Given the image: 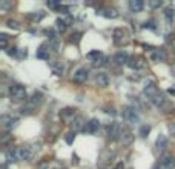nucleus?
Listing matches in <instances>:
<instances>
[{
    "label": "nucleus",
    "mask_w": 175,
    "mask_h": 169,
    "mask_svg": "<svg viewBox=\"0 0 175 169\" xmlns=\"http://www.w3.org/2000/svg\"><path fill=\"white\" fill-rule=\"evenodd\" d=\"M66 28H68V25H66L65 20H61V19H57V20H55V29H57L58 33H63Z\"/></svg>",
    "instance_id": "nucleus-23"
},
{
    "label": "nucleus",
    "mask_w": 175,
    "mask_h": 169,
    "mask_svg": "<svg viewBox=\"0 0 175 169\" xmlns=\"http://www.w3.org/2000/svg\"><path fill=\"white\" fill-rule=\"evenodd\" d=\"M120 143H123V144H129L132 140H134V135H132V132L129 131V129H126V128H123V131H121V135H120Z\"/></svg>",
    "instance_id": "nucleus-13"
},
{
    "label": "nucleus",
    "mask_w": 175,
    "mask_h": 169,
    "mask_svg": "<svg viewBox=\"0 0 175 169\" xmlns=\"http://www.w3.org/2000/svg\"><path fill=\"white\" fill-rule=\"evenodd\" d=\"M166 146H167V138H166V135H164V134H160V135L157 137L155 148H157L158 151H163V149H166Z\"/></svg>",
    "instance_id": "nucleus-18"
},
{
    "label": "nucleus",
    "mask_w": 175,
    "mask_h": 169,
    "mask_svg": "<svg viewBox=\"0 0 175 169\" xmlns=\"http://www.w3.org/2000/svg\"><path fill=\"white\" fill-rule=\"evenodd\" d=\"M149 132H151V126H149V125H143V126L140 128V132H138V134H140V137L146 138Z\"/></svg>",
    "instance_id": "nucleus-28"
},
{
    "label": "nucleus",
    "mask_w": 175,
    "mask_h": 169,
    "mask_svg": "<svg viewBox=\"0 0 175 169\" xmlns=\"http://www.w3.org/2000/svg\"><path fill=\"white\" fill-rule=\"evenodd\" d=\"M6 52H8L9 56H17V54H19V51H17L16 48H9V49H6Z\"/></svg>",
    "instance_id": "nucleus-37"
},
{
    "label": "nucleus",
    "mask_w": 175,
    "mask_h": 169,
    "mask_svg": "<svg viewBox=\"0 0 175 169\" xmlns=\"http://www.w3.org/2000/svg\"><path fill=\"white\" fill-rule=\"evenodd\" d=\"M29 105H32L34 108L35 106H39V105H42L43 103V94L40 92V91H35L32 95H31V98H29V102H28Z\"/></svg>",
    "instance_id": "nucleus-14"
},
{
    "label": "nucleus",
    "mask_w": 175,
    "mask_h": 169,
    "mask_svg": "<svg viewBox=\"0 0 175 169\" xmlns=\"http://www.w3.org/2000/svg\"><path fill=\"white\" fill-rule=\"evenodd\" d=\"M46 5H48V8H51V10H60V8H61L58 2H51V0H49Z\"/></svg>",
    "instance_id": "nucleus-35"
},
{
    "label": "nucleus",
    "mask_w": 175,
    "mask_h": 169,
    "mask_svg": "<svg viewBox=\"0 0 175 169\" xmlns=\"http://www.w3.org/2000/svg\"><path fill=\"white\" fill-rule=\"evenodd\" d=\"M115 169H125V166H123V163H118V164L115 166Z\"/></svg>",
    "instance_id": "nucleus-40"
},
{
    "label": "nucleus",
    "mask_w": 175,
    "mask_h": 169,
    "mask_svg": "<svg viewBox=\"0 0 175 169\" xmlns=\"http://www.w3.org/2000/svg\"><path fill=\"white\" fill-rule=\"evenodd\" d=\"M121 131H123V126L117 121H112L106 126V134L111 137V138H120L121 135Z\"/></svg>",
    "instance_id": "nucleus-4"
},
{
    "label": "nucleus",
    "mask_w": 175,
    "mask_h": 169,
    "mask_svg": "<svg viewBox=\"0 0 175 169\" xmlns=\"http://www.w3.org/2000/svg\"><path fill=\"white\" fill-rule=\"evenodd\" d=\"M149 6L151 8H160V6H163V2H161V0H151Z\"/></svg>",
    "instance_id": "nucleus-33"
},
{
    "label": "nucleus",
    "mask_w": 175,
    "mask_h": 169,
    "mask_svg": "<svg viewBox=\"0 0 175 169\" xmlns=\"http://www.w3.org/2000/svg\"><path fill=\"white\" fill-rule=\"evenodd\" d=\"M172 71H173V72H175V66H173V68H172Z\"/></svg>",
    "instance_id": "nucleus-41"
},
{
    "label": "nucleus",
    "mask_w": 175,
    "mask_h": 169,
    "mask_svg": "<svg viewBox=\"0 0 175 169\" xmlns=\"http://www.w3.org/2000/svg\"><path fill=\"white\" fill-rule=\"evenodd\" d=\"M74 114H75V109H72V108H65V109L60 112V115H61L63 118H69V117H74Z\"/></svg>",
    "instance_id": "nucleus-24"
},
{
    "label": "nucleus",
    "mask_w": 175,
    "mask_h": 169,
    "mask_svg": "<svg viewBox=\"0 0 175 169\" xmlns=\"http://www.w3.org/2000/svg\"><path fill=\"white\" fill-rule=\"evenodd\" d=\"M151 60L152 62H164L166 60L164 49H154V52L151 54Z\"/></svg>",
    "instance_id": "nucleus-16"
},
{
    "label": "nucleus",
    "mask_w": 175,
    "mask_h": 169,
    "mask_svg": "<svg viewBox=\"0 0 175 169\" xmlns=\"http://www.w3.org/2000/svg\"><path fill=\"white\" fill-rule=\"evenodd\" d=\"M13 3L11 2H0V8H9Z\"/></svg>",
    "instance_id": "nucleus-39"
},
{
    "label": "nucleus",
    "mask_w": 175,
    "mask_h": 169,
    "mask_svg": "<svg viewBox=\"0 0 175 169\" xmlns=\"http://www.w3.org/2000/svg\"><path fill=\"white\" fill-rule=\"evenodd\" d=\"M129 54L126 52V51H118L115 56H114V62L117 63V65H128L129 63Z\"/></svg>",
    "instance_id": "nucleus-12"
},
{
    "label": "nucleus",
    "mask_w": 175,
    "mask_h": 169,
    "mask_svg": "<svg viewBox=\"0 0 175 169\" xmlns=\"http://www.w3.org/2000/svg\"><path fill=\"white\" fill-rule=\"evenodd\" d=\"M26 56H28L26 49H19V57H20V59H23V57H26Z\"/></svg>",
    "instance_id": "nucleus-38"
},
{
    "label": "nucleus",
    "mask_w": 175,
    "mask_h": 169,
    "mask_svg": "<svg viewBox=\"0 0 175 169\" xmlns=\"http://www.w3.org/2000/svg\"><path fill=\"white\" fill-rule=\"evenodd\" d=\"M28 17H29V19H32L34 22H40V20L45 17V13H43V11H35V13H31Z\"/></svg>",
    "instance_id": "nucleus-22"
},
{
    "label": "nucleus",
    "mask_w": 175,
    "mask_h": 169,
    "mask_svg": "<svg viewBox=\"0 0 175 169\" xmlns=\"http://www.w3.org/2000/svg\"><path fill=\"white\" fill-rule=\"evenodd\" d=\"M14 151H16V157H17V161H23V160H28V158H31V151L28 149V148H25V146H19V148H14Z\"/></svg>",
    "instance_id": "nucleus-6"
},
{
    "label": "nucleus",
    "mask_w": 175,
    "mask_h": 169,
    "mask_svg": "<svg viewBox=\"0 0 175 169\" xmlns=\"http://www.w3.org/2000/svg\"><path fill=\"white\" fill-rule=\"evenodd\" d=\"M95 82H97V85H99V86L106 88V86L109 85V77H108L105 72H99V74L95 75Z\"/></svg>",
    "instance_id": "nucleus-17"
},
{
    "label": "nucleus",
    "mask_w": 175,
    "mask_h": 169,
    "mask_svg": "<svg viewBox=\"0 0 175 169\" xmlns=\"http://www.w3.org/2000/svg\"><path fill=\"white\" fill-rule=\"evenodd\" d=\"M86 123H88V121H84L83 117H80V115L74 117V118H72V123H71V125H72V131H74V132H77V131H84Z\"/></svg>",
    "instance_id": "nucleus-8"
},
{
    "label": "nucleus",
    "mask_w": 175,
    "mask_h": 169,
    "mask_svg": "<svg viewBox=\"0 0 175 169\" xmlns=\"http://www.w3.org/2000/svg\"><path fill=\"white\" fill-rule=\"evenodd\" d=\"M144 3H143V0H131L129 2V8L132 13H140L143 10Z\"/></svg>",
    "instance_id": "nucleus-19"
},
{
    "label": "nucleus",
    "mask_w": 175,
    "mask_h": 169,
    "mask_svg": "<svg viewBox=\"0 0 175 169\" xmlns=\"http://www.w3.org/2000/svg\"><path fill=\"white\" fill-rule=\"evenodd\" d=\"M8 26L11 29H20V25H19L17 20H8Z\"/></svg>",
    "instance_id": "nucleus-34"
},
{
    "label": "nucleus",
    "mask_w": 175,
    "mask_h": 169,
    "mask_svg": "<svg viewBox=\"0 0 175 169\" xmlns=\"http://www.w3.org/2000/svg\"><path fill=\"white\" fill-rule=\"evenodd\" d=\"M143 28H149V29H155V23H154V20H149V22H146V23L143 25Z\"/></svg>",
    "instance_id": "nucleus-36"
},
{
    "label": "nucleus",
    "mask_w": 175,
    "mask_h": 169,
    "mask_svg": "<svg viewBox=\"0 0 175 169\" xmlns=\"http://www.w3.org/2000/svg\"><path fill=\"white\" fill-rule=\"evenodd\" d=\"M9 97L14 100H25L26 98V88L20 83H14L9 86Z\"/></svg>",
    "instance_id": "nucleus-3"
},
{
    "label": "nucleus",
    "mask_w": 175,
    "mask_h": 169,
    "mask_svg": "<svg viewBox=\"0 0 175 169\" xmlns=\"http://www.w3.org/2000/svg\"><path fill=\"white\" fill-rule=\"evenodd\" d=\"M143 94H144V97H146L154 106L160 108V106L164 105V98H163V95L160 94V91H158V88H157V85H155L154 82H146V85H144V88H143Z\"/></svg>",
    "instance_id": "nucleus-1"
},
{
    "label": "nucleus",
    "mask_w": 175,
    "mask_h": 169,
    "mask_svg": "<svg viewBox=\"0 0 175 169\" xmlns=\"http://www.w3.org/2000/svg\"><path fill=\"white\" fill-rule=\"evenodd\" d=\"M51 68L55 75H63V72H65V66L61 63H51Z\"/></svg>",
    "instance_id": "nucleus-20"
},
{
    "label": "nucleus",
    "mask_w": 175,
    "mask_h": 169,
    "mask_svg": "<svg viewBox=\"0 0 175 169\" xmlns=\"http://www.w3.org/2000/svg\"><path fill=\"white\" fill-rule=\"evenodd\" d=\"M173 16H175L173 10H166V11H164V17H166V20H167L169 23L173 20Z\"/></svg>",
    "instance_id": "nucleus-32"
},
{
    "label": "nucleus",
    "mask_w": 175,
    "mask_h": 169,
    "mask_svg": "<svg viewBox=\"0 0 175 169\" xmlns=\"http://www.w3.org/2000/svg\"><path fill=\"white\" fill-rule=\"evenodd\" d=\"M128 66H129V68H132V69H138V68H141L140 59H129V63H128Z\"/></svg>",
    "instance_id": "nucleus-26"
},
{
    "label": "nucleus",
    "mask_w": 175,
    "mask_h": 169,
    "mask_svg": "<svg viewBox=\"0 0 175 169\" xmlns=\"http://www.w3.org/2000/svg\"><path fill=\"white\" fill-rule=\"evenodd\" d=\"M74 138H75V132H74V131H71V132H68V134H66L65 141H66L68 144H72V143H74Z\"/></svg>",
    "instance_id": "nucleus-30"
},
{
    "label": "nucleus",
    "mask_w": 175,
    "mask_h": 169,
    "mask_svg": "<svg viewBox=\"0 0 175 169\" xmlns=\"http://www.w3.org/2000/svg\"><path fill=\"white\" fill-rule=\"evenodd\" d=\"M121 115H123V118H125L128 123H131V125H135V123L140 121L138 111H137L134 106H125L123 111H121Z\"/></svg>",
    "instance_id": "nucleus-2"
},
{
    "label": "nucleus",
    "mask_w": 175,
    "mask_h": 169,
    "mask_svg": "<svg viewBox=\"0 0 175 169\" xmlns=\"http://www.w3.org/2000/svg\"><path fill=\"white\" fill-rule=\"evenodd\" d=\"M35 57L40 60H49V49H48V43H42L35 52Z\"/></svg>",
    "instance_id": "nucleus-11"
},
{
    "label": "nucleus",
    "mask_w": 175,
    "mask_h": 169,
    "mask_svg": "<svg viewBox=\"0 0 175 169\" xmlns=\"http://www.w3.org/2000/svg\"><path fill=\"white\" fill-rule=\"evenodd\" d=\"M106 63H108V57H106V56L103 54V56H102V57H100V59H99L97 62H94L92 65H94L95 68H100V66H105Z\"/></svg>",
    "instance_id": "nucleus-27"
},
{
    "label": "nucleus",
    "mask_w": 175,
    "mask_h": 169,
    "mask_svg": "<svg viewBox=\"0 0 175 169\" xmlns=\"http://www.w3.org/2000/svg\"><path fill=\"white\" fill-rule=\"evenodd\" d=\"M5 155H6L8 161H17V157H16V151H14V149H8V151L5 152Z\"/></svg>",
    "instance_id": "nucleus-29"
},
{
    "label": "nucleus",
    "mask_w": 175,
    "mask_h": 169,
    "mask_svg": "<svg viewBox=\"0 0 175 169\" xmlns=\"http://www.w3.org/2000/svg\"><path fill=\"white\" fill-rule=\"evenodd\" d=\"M100 128V120L99 118H91L89 121L86 123V128H84V132L88 134H95Z\"/></svg>",
    "instance_id": "nucleus-9"
},
{
    "label": "nucleus",
    "mask_w": 175,
    "mask_h": 169,
    "mask_svg": "<svg viewBox=\"0 0 175 169\" xmlns=\"http://www.w3.org/2000/svg\"><path fill=\"white\" fill-rule=\"evenodd\" d=\"M72 80H74L75 83H84V82L88 80V71H86V68H78V69L74 72Z\"/></svg>",
    "instance_id": "nucleus-7"
},
{
    "label": "nucleus",
    "mask_w": 175,
    "mask_h": 169,
    "mask_svg": "<svg viewBox=\"0 0 175 169\" xmlns=\"http://www.w3.org/2000/svg\"><path fill=\"white\" fill-rule=\"evenodd\" d=\"M2 123H3V128L6 131H13L19 126V118L17 117H13V115H3L2 117Z\"/></svg>",
    "instance_id": "nucleus-5"
},
{
    "label": "nucleus",
    "mask_w": 175,
    "mask_h": 169,
    "mask_svg": "<svg viewBox=\"0 0 175 169\" xmlns=\"http://www.w3.org/2000/svg\"><path fill=\"white\" fill-rule=\"evenodd\" d=\"M97 14L99 16H103L106 19H117L118 17V11L114 10V8H102V10H97Z\"/></svg>",
    "instance_id": "nucleus-10"
},
{
    "label": "nucleus",
    "mask_w": 175,
    "mask_h": 169,
    "mask_svg": "<svg viewBox=\"0 0 175 169\" xmlns=\"http://www.w3.org/2000/svg\"><path fill=\"white\" fill-rule=\"evenodd\" d=\"M123 37H125V33H123V29H121V28H117V29L114 31V42L118 45V43L123 40Z\"/></svg>",
    "instance_id": "nucleus-21"
},
{
    "label": "nucleus",
    "mask_w": 175,
    "mask_h": 169,
    "mask_svg": "<svg viewBox=\"0 0 175 169\" xmlns=\"http://www.w3.org/2000/svg\"><path fill=\"white\" fill-rule=\"evenodd\" d=\"M0 43H2V49L8 48V36L6 34H0Z\"/></svg>",
    "instance_id": "nucleus-31"
},
{
    "label": "nucleus",
    "mask_w": 175,
    "mask_h": 169,
    "mask_svg": "<svg viewBox=\"0 0 175 169\" xmlns=\"http://www.w3.org/2000/svg\"><path fill=\"white\" fill-rule=\"evenodd\" d=\"M102 56H103V52H100V51H92V52H89V54H88L86 57L89 59V60H92V63H94V62H97V60H99Z\"/></svg>",
    "instance_id": "nucleus-25"
},
{
    "label": "nucleus",
    "mask_w": 175,
    "mask_h": 169,
    "mask_svg": "<svg viewBox=\"0 0 175 169\" xmlns=\"http://www.w3.org/2000/svg\"><path fill=\"white\" fill-rule=\"evenodd\" d=\"M161 164H163L166 169H173V167H175V157L170 155V154L164 155V157L161 158Z\"/></svg>",
    "instance_id": "nucleus-15"
}]
</instances>
